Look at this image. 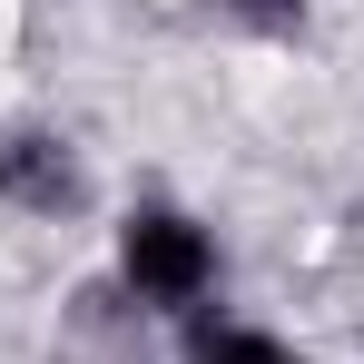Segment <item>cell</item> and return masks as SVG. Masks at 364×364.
Returning <instances> with one entry per match:
<instances>
[{
	"label": "cell",
	"instance_id": "obj_1",
	"mask_svg": "<svg viewBox=\"0 0 364 364\" xmlns=\"http://www.w3.org/2000/svg\"><path fill=\"white\" fill-rule=\"evenodd\" d=\"M109 256H119L128 305H138V315H168V325L207 315L217 286H227V246H217V227H207V217H187V207H168V197L128 207L119 237H109Z\"/></svg>",
	"mask_w": 364,
	"mask_h": 364
},
{
	"label": "cell",
	"instance_id": "obj_2",
	"mask_svg": "<svg viewBox=\"0 0 364 364\" xmlns=\"http://www.w3.org/2000/svg\"><path fill=\"white\" fill-rule=\"evenodd\" d=\"M79 197H89V178H79V148L60 128H10L0 138V207L10 217H69Z\"/></svg>",
	"mask_w": 364,
	"mask_h": 364
},
{
	"label": "cell",
	"instance_id": "obj_3",
	"mask_svg": "<svg viewBox=\"0 0 364 364\" xmlns=\"http://www.w3.org/2000/svg\"><path fill=\"white\" fill-rule=\"evenodd\" d=\"M178 364H305L276 325H246L227 305H207V315H187L178 325Z\"/></svg>",
	"mask_w": 364,
	"mask_h": 364
}]
</instances>
